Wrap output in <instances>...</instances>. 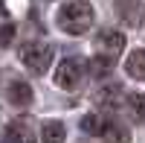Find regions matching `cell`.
Listing matches in <instances>:
<instances>
[{"label":"cell","mask_w":145,"mask_h":143,"mask_svg":"<svg viewBox=\"0 0 145 143\" xmlns=\"http://www.w3.org/2000/svg\"><path fill=\"white\" fill-rule=\"evenodd\" d=\"M55 23H58V29L67 32V35H84L93 26V6L87 0H70V3H64L58 9Z\"/></svg>","instance_id":"1"},{"label":"cell","mask_w":145,"mask_h":143,"mask_svg":"<svg viewBox=\"0 0 145 143\" xmlns=\"http://www.w3.org/2000/svg\"><path fill=\"white\" fill-rule=\"evenodd\" d=\"M18 56H20V62H23L26 70H32L35 76H41V73H46V67L52 62V47L46 41H26Z\"/></svg>","instance_id":"2"},{"label":"cell","mask_w":145,"mask_h":143,"mask_svg":"<svg viewBox=\"0 0 145 143\" xmlns=\"http://www.w3.org/2000/svg\"><path fill=\"white\" fill-rule=\"evenodd\" d=\"M84 79V62L81 58H64L55 70V85L64 91H76Z\"/></svg>","instance_id":"3"},{"label":"cell","mask_w":145,"mask_h":143,"mask_svg":"<svg viewBox=\"0 0 145 143\" xmlns=\"http://www.w3.org/2000/svg\"><path fill=\"white\" fill-rule=\"evenodd\" d=\"M125 50V35L116 32V29H102L99 35H96V56L102 58H110V62H116V56Z\"/></svg>","instance_id":"4"},{"label":"cell","mask_w":145,"mask_h":143,"mask_svg":"<svg viewBox=\"0 0 145 143\" xmlns=\"http://www.w3.org/2000/svg\"><path fill=\"white\" fill-rule=\"evenodd\" d=\"M3 143H35V132L26 120H12L3 132Z\"/></svg>","instance_id":"5"},{"label":"cell","mask_w":145,"mask_h":143,"mask_svg":"<svg viewBox=\"0 0 145 143\" xmlns=\"http://www.w3.org/2000/svg\"><path fill=\"white\" fill-rule=\"evenodd\" d=\"M6 97H9V102L15 105V108H26V105L32 102V88L26 85V82H12V85L6 88Z\"/></svg>","instance_id":"6"},{"label":"cell","mask_w":145,"mask_h":143,"mask_svg":"<svg viewBox=\"0 0 145 143\" xmlns=\"http://www.w3.org/2000/svg\"><path fill=\"white\" fill-rule=\"evenodd\" d=\"M116 12H119V18L128 21L131 26H137V23L142 21V6H139V0H116Z\"/></svg>","instance_id":"7"},{"label":"cell","mask_w":145,"mask_h":143,"mask_svg":"<svg viewBox=\"0 0 145 143\" xmlns=\"http://www.w3.org/2000/svg\"><path fill=\"white\" fill-rule=\"evenodd\" d=\"M41 140L44 143H64L67 140V128L61 120H46L41 126Z\"/></svg>","instance_id":"8"},{"label":"cell","mask_w":145,"mask_h":143,"mask_svg":"<svg viewBox=\"0 0 145 143\" xmlns=\"http://www.w3.org/2000/svg\"><path fill=\"white\" fill-rule=\"evenodd\" d=\"M125 70H128V76L145 82V50H134V53H131L125 58Z\"/></svg>","instance_id":"9"},{"label":"cell","mask_w":145,"mask_h":143,"mask_svg":"<svg viewBox=\"0 0 145 143\" xmlns=\"http://www.w3.org/2000/svg\"><path fill=\"white\" fill-rule=\"evenodd\" d=\"M128 111L137 123H145V93H128Z\"/></svg>","instance_id":"10"},{"label":"cell","mask_w":145,"mask_h":143,"mask_svg":"<svg viewBox=\"0 0 145 143\" xmlns=\"http://www.w3.org/2000/svg\"><path fill=\"white\" fill-rule=\"evenodd\" d=\"M102 137H105V143H131V134L125 132L122 126H116V123H107Z\"/></svg>","instance_id":"11"},{"label":"cell","mask_w":145,"mask_h":143,"mask_svg":"<svg viewBox=\"0 0 145 143\" xmlns=\"http://www.w3.org/2000/svg\"><path fill=\"white\" fill-rule=\"evenodd\" d=\"M105 126H107V120H105L102 114H87V117H81V128H84L87 134H102Z\"/></svg>","instance_id":"12"},{"label":"cell","mask_w":145,"mask_h":143,"mask_svg":"<svg viewBox=\"0 0 145 143\" xmlns=\"http://www.w3.org/2000/svg\"><path fill=\"white\" fill-rule=\"evenodd\" d=\"M12 35H15V26H12V23H6V26H3V32H0V44L6 47V44L12 41Z\"/></svg>","instance_id":"13"}]
</instances>
